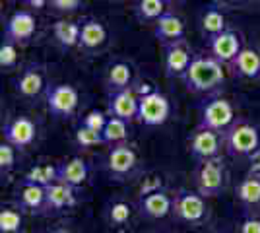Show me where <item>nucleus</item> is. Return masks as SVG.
<instances>
[{
    "instance_id": "obj_1",
    "label": "nucleus",
    "mask_w": 260,
    "mask_h": 233,
    "mask_svg": "<svg viewBox=\"0 0 260 233\" xmlns=\"http://www.w3.org/2000/svg\"><path fill=\"white\" fill-rule=\"evenodd\" d=\"M188 91L194 93H212L225 84V68L214 56L194 55L188 70L181 78Z\"/></svg>"
},
{
    "instance_id": "obj_2",
    "label": "nucleus",
    "mask_w": 260,
    "mask_h": 233,
    "mask_svg": "<svg viewBox=\"0 0 260 233\" xmlns=\"http://www.w3.org/2000/svg\"><path fill=\"white\" fill-rule=\"evenodd\" d=\"M223 146L233 157H254L260 152V128L250 122H233L223 132Z\"/></svg>"
},
{
    "instance_id": "obj_3",
    "label": "nucleus",
    "mask_w": 260,
    "mask_h": 233,
    "mask_svg": "<svg viewBox=\"0 0 260 233\" xmlns=\"http://www.w3.org/2000/svg\"><path fill=\"white\" fill-rule=\"evenodd\" d=\"M235 122V109L225 97H212L200 105V128H210L216 132H225Z\"/></svg>"
},
{
    "instance_id": "obj_4",
    "label": "nucleus",
    "mask_w": 260,
    "mask_h": 233,
    "mask_svg": "<svg viewBox=\"0 0 260 233\" xmlns=\"http://www.w3.org/2000/svg\"><path fill=\"white\" fill-rule=\"evenodd\" d=\"M225 189V165L223 159L217 155L212 159L202 161L198 171H196V190L204 196H217Z\"/></svg>"
},
{
    "instance_id": "obj_5",
    "label": "nucleus",
    "mask_w": 260,
    "mask_h": 233,
    "mask_svg": "<svg viewBox=\"0 0 260 233\" xmlns=\"http://www.w3.org/2000/svg\"><path fill=\"white\" fill-rule=\"evenodd\" d=\"M169 115H171V103L163 93L150 89V91H144L140 95L138 121L144 126H161L167 122Z\"/></svg>"
},
{
    "instance_id": "obj_6",
    "label": "nucleus",
    "mask_w": 260,
    "mask_h": 233,
    "mask_svg": "<svg viewBox=\"0 0 260 233\" xmlns=\"http://www.w3.org/2000/svg\"><path fill=\"white\" fill-rule=\"evenodd\" d=\"M173 214L186 223H202L208 216L206 198L198 190H179L173 198Z\"/></svg>"
},
{
    "instance_id": "obj_7",
    "label": "nucleus",
    "mask_w": 260,
    "mask_h": 233,
    "mask_svg": "<svg viewBox=\"0 0 260 233\" xmlns=\"http://www.w3.org/2000/svg\"><path fill=\"white\" fill-rule=\"evenodd\" d=\"M80 105V93L70 84H56L47 91V107L54 117H72Z\"/></svg>"
},
{
    "instance_id": "obj_8",
    "label": "nucleus",
    "mask_w": 260,
    "mask_h": 233,
    "mask_svg": "<svg viewBox=\"0 0 260 233\" xmlns=\"http://www.w3.org/2000/svg\"><path fill=\"white\" fill-rule=\"evenodd\" d=\"M136 167H138V155L134 152V148L126 142L113 146L105 159V169L109 171V175L117 179L130 177L136 171Z\"/></svg>"
},
{
    "instance_id": "obj_9",
    "label": "nucleus",
    "mask_w": 260,
    "mask_h": 233,
    "mask_svg": "<svg viewBox=\"0 0 260 233\" xmlns=\"http://www.w3.org/2000/svg\"><path fill=\"white\" fill-rule=\"evenodd\" d=\"M223 146V134L210 130V128H196L190 140H188V150L196 159L206 161L212 157H217Z\"/></svg>"
},
{
    "instance_id": "obj_10",
    "label": "nucleus",
    "mask_w": 260,
    "mask_h": 233,
    "mask_svg": "<svg viewBox=\"0 0 260 233\" xmlns=\"http://www.w3.org/2000/svg\"><path fill=\"white\" fill-rule=\"evenodd\" d=\"M138 109H140V97H136V93L130 88L109 93V117H117V119H122L126 122L138 121Z\"/></svg>"
},
{
    "instance_id": "obj_11",
    "label": "nucleus",
    "mask_w": 260,
    "mask_h": 233,
    "mask_svg": "<svg viewBox=\"0 0 260 233\" xmlns=\"http://www.w3.org/2000/svg\"><path fill=\"white\" fill-rule=\"evenodd\" d=\"M208 49H210V55L217 58L221 64H231L241 53L243 45H241L239 34H235L233 29H225L208 39Z\"/></svg>"
},
{
    "instance_id": "obj_12",
    "label": "nucleus",
    "mask_w": 260,
    "mask_h": 233,
    "mask_svg": "<svg viewBox=\"0 0 260 233\" xmlns=\"http://www.w3.org/2000/svg\"><path fill=\"white\" fill-rule=\"evenodd\" d=\"M35 27H37V22H35V16H33L31 12H16V14H12V18L6 22L4 39H10V41L18 45L27 43L35 35Z\"/></svg>"
},
{
    "instance_id": "obj_13",
    "label": "nucleus",
    "mask_w": 260,
    "mask_h": 233,
    "mask_svg": "<svg viewBox=\"0 0 260 233\" xmlns=\"http://www.w3.org/2000/svg\"><path fill=\"white\" fill-rule=\"evenodd\" d=\"M37 126L29 117H16L4 126V142L16 148H27L35 142Z\"/></svg>"
},
{
    "instance_id": "obj_14",
    "label": "nucleus",
    "mask_w": 260,
    "mask_h": 233,
    "mask_svg": "<svg viewBox=\"0 0 260 233\" xmlns=\"http://www.w3.org/2000/svg\"><path fill=\"white\" fill-rule=\"evenodd\" d=\"M192 58H194V55L186 49L184 41L165 45V60H163L165 74L169 78H183L184 72L190 66Z\"/></svg>"
},
{
    "instance_id": "obj_15",
    "label": "nucleus",
    "mask_w": 260,
    "mask_h": 233,
    "mask_svg": "<svg viewBox=\"0 0 260 233\" xmlns=\"http://www.w3.org/2000/svg\"><path fill=\"white\" fill-rule=\"evenodd\" d=\"M138 210L150 220H163L173 212V198L165 190H155L138 200Z\"/></svg>"
},
{
    "instance_id": "obj_16",
    "label": "nucleus",
    "mask_w": 260,
    "mask_h": 233,
    "mask_svg": "<svg viewBox=\"0 0 260 233\" xmlns=\"http://www.w3.org/2000/svg\"><path fill=\"white\" fill-rule=\"evenodd\" d=\"M153 34L157 37V41H161L163 45L179 43L184 39V23L179 16H175L171 12H165L155 22Z\"/></svg>"
},
{
    "instance_id": "obj_17",
    "label": "nucleus",
    "mask_w": 260,
    "mask_h": 233,
    "mask_svg": "<svg viewBox=\"0 0 260 233\" xmlns=\"http://www.w3.org/2000/svg\"><path fill=\"white\" fill-rule=\"evenodd\" d=\"M229 66H231L233 74L237 78L260 80V53L250 49V47H243L237 58Z\"/></svg>"
},
{
    "instance_id": "obj_18",
    "label": "nucleus",
    "mask_w": 260,
    "mask_h": 233,
    "mask_svg": "<svg viewBox=\"0 0 260 233\" xmlns=\"http://www.w3.org/2000/svg\"><path fill=\"white\" fill-rule=\"evenodd\" d=\"M43 89H45V76L43 72H41V68L35 66V64L25 68L22 74H20V78L16 80V91L22 97H27V99L41 95Z\"/></svg>"
},
{
    "instance_id": "obj_19",
    "label": "nucleus",
    "mask_w": 260,
    "mask_h": 233,
    "mask_svg": "<svg viewBox=\"0 0 260 233\" xmlns=\"http://www.w3.org/2000/svg\"><path fill=\"white\" fill-rule=\"evenodd\" d=\"M107 29L105 25L93 18H89L82 23V35H80V47L91 53V51H98L103 45L107 43Z\"/></svg>"
},
{
    "instance_id": "obj_20",
    "label": "nucleus",
    "mask_w": 260,
    "mask_h": 233,
    "mask_svg": "<svg viewBox=\"0 0 260 233\" xmlns=\"http://www.w3.org/2000/svg\"><path fill=\"white\" fill-rule=\"evenodd\" d=\"M45 189H47V208L49 210H64V208L76 206L74 187L66 185L62 181H56Z\"/></svg>"
},
{
    "instance_id": "obj_21",
    "label": "nucleus",
    "mask_w": 260,
    "mask_h": 233,
    "mask_svg": "<svg viewBox=\"0 0 260 233\" xmlns=\"http://www.w3.org/2000/svg\"><path fill=\"white\" fill-rule=\"evenodd\" d=\"M87 175H89V167L82 157H72V159L58 165V181H62L74 189L82 187L86 183Z\"/></svg>"
},
{
    "instance_id": "obj_22",
    "label": "nucleus",
    "mask_w": 260,
    "mask_h": 233,
    "mask_svg": "<svg viewBox=\"0 0 260 233\" xmlns=\"http://www.w3.org/2000/svg\"><path fill=\"white\" fill-rule=\"evenodd\" d=\"M80 35H82V25L80 23L66 22V20H58L56 23H53L54 41L60 45L62 49L80 47Z\"/></svg>"
},
{
    "instance_id": "obj_23",
    "label": "nucleus",
    "mask_w": 260,
    "mask_h": 233,
    "mask_svg": "<svg viewBox=\"0 0 260 233\" xmlns=\"http://www.w3.org/2000/svg\"><path fill=\"white\" fill-rule=\"evenodd\" d=\"M20 202L23 208L29 212H43L47 208V189L41 185H33V183H23L20 190Z\"/></svg>"
},
{
    "instance_id": "obj_24",
    "label": "nucleus",
    "mask_w": 260,
    "mask_h": 233,
    "mask_svg": "<svg viewBox=\"0 0 260 233\" xmlns=\"http://www.w3.org/2000/svg\"><path fill=\"white\" fill-rule=\"evenodd\" d=\"M132 84V66L128 62H113L107 70V88L109 91H120V89H128Z\"/></svg>"
},
{
    "instance_id": "obj_25",
    "label": "nucleus",
    "mask_w": 260,
    "mask_h": 233,
    "mask_svg": "<svg viewBox=\"0 0 260 233\" xmlns=\"http://www.w3.org/2000/svg\"><path fill=\"white\" fill-rule=\"evenodd\" d=\"M237 198L245 208L260 206V175H250L243 179L237 187Z\"/></svg>"
},
{
    "instance_id": "obj_26",
    "label": "nucleus",
    "mask_w": 260,
    "mask_h": 233,
    "mask_svg": "<svg viewBox=\"0 0 260 233\" xmlns=\"http://www.w3.org/2000/svg\"><path fill=\"white\" fill-rule=\"evenodd\" d=\"M56 181H58V165H51V163L31 167L23 177V183H33V185H41V187H49Z\"/></svg>"
},
{
    "instance_id": "obj_27",
    "label": "nucleus",
    "mask_w": 260,
    "mask_h": 233,
    "mask_svg": "<svg viewBox=\"0 0 260 233\" xmlns=\"http://www.w3.org/2000/svg\"><path fill=\"white\" fill-rule=\"evenodd\" d=\"M200 23H202V31H204V35H206L208 39L228 29L223 12L217 10L216 6H210V8L202 14V22Z\"/></svg>"
},
{
    "instance_id": "obj_28",
    "label": "nucleus",
    "mask_w": 260,
    "mask_h": 233,
    "mask_svg": "<svg viewBox=\"0 0 260 233\" xmlns=\"http://www.w3.org/2000/svg\"><path fill=\"white\" fill-rule=\"evenodd\" d=\"M103 138H105V144H122L126 142L128 138V122L117 119V117H109L107 124L103 128Z\"/></svg>"
},
{
    "instance_id": "obj_29",
    "label": "nucleus",
    "mask_w": 260,
    "mask_h": 233,
    "mask_svg": "<svg viewBox=\"0 0 260 233\" xmlns=\"http://www.w3.org/2000/svg\"><path fill=\"white\" fill-rule=\"evenodd\" d=\"M136 14L144 22H157L165 14V0H140Z\"/></svg>"
},
{
    "instance_id": "obj_30",
    "label": "nucleus",
    "mask_w": 260,
    "mask_h": 233,
    "mask_svg": "<svg viewBox=\"0 0 260 233\" xmlns=\"http://www.w3.org/2000/svg\"><path fill=\"white\" fill-rule=\"evenodd\" d=\"M23 225L22 212L14 208H4L0 212V233H18Z\"/></svg>"
},
{
    "instance_id": "obj_31",
    "label": "nucleus",
    "mask_w": 260,
    "mask_h": 233,
    "mask_svg": "<svg viewBox=\"0 0 260 233\" xmlns=\"http://www.w3.org/2000/svg\"><path fill=\"white\" fill-rule=\"evenodd\" d=\"M74 138H76V144L80 146V148H95V146L105 144L103 132H98V130H93V128H87L84 124H80L76 128Z\"/></svg>"
},
{
    "instance_id": "obj_32",
    "label": "nucleus",
    "mask_w": 260,
    "mask_h": 233,
    "mask_svg": "<svg viewBox=\"0 0 260 233\" xmlns=\"http://www.w3.org/2000/svg\"><path fill=\"white\" fill-rule=\"evenodd\" d=\"M18 62V43L4 39L0 45V68H14Z\"/></svg>"
},
{
    "instance_id": "obj_33",
    "label": "nucleus",
    "mask_w": 260,
    "mask_h": 233,
    "mask_svg": "<svg viewBox=\"0 0 260 233\" xmlns=\"http://www.w3.org/2000/svg\"><path fill=\"white\" fill-rule=\"evenodd\" d=\"M130 214H132V208H130L126 202H113L111 208H109V220L115 225H124V223L130 220Z\"/></svg>"
},
{
    "instance_id": "obj_34",
    "label": "nucleus",
    "mask_w": 260,
    "mask_h": 233,
    "mask_svg": "<svg viewBox=\"0 0 260 233\" xmlns=\"http://www.w3.org/2000/svg\"><path fill=\"white\" fill-rule=\"evenodd\" d=\"M14 167H16V146L2 142L0 144V171L10 173Z\"/></svg>"
},
{
    "instance_id": "obj_35",
    "label": "nucleus",
    "mask_w": 260,
    "mask_h": 233,
    "mask_svg": "<svg viewBox=\"0 0 260 233\" xmlns=\"http://www.w3.org/2000/svg\"><path fill=\"white\" fill-rule=\"evenodd\" d=\"M107 121H109V113H103V111H99V109H91V111L84 117L82 124L87 126V128L98 130V132H103V128H105Z\"/></svg>"
},
{
    "instance_id": "obj_36",
    "label": "nucleus",
    "mask_w": 260,
    "mask_h": 233,
    "mask_svg": "<svg viewBox=\"0 0 260 233\" xmlns=\"http://www.w3.org/2000/svg\"><path fill=\"white\" fill-rule=\"evenodd\" d=\"M161 187H163L161 177L153 175V177L144 179V183L140 185V190H138V194H140V196H146V194H150V192H155V190H161Z\"/></svg>"
},
{
    "instance_id": "obj_37",
    "label": "nucleus",
    "mask_w": 260,
    "mask_h": 233,
    "mask_svg": "<svg viewBox=\"0 0 260 233\" xmlns=\"http://www.w3.org/2000/svg\"><path fill=\"white\" fill-rule=\"evenodd\" d=\"M56 12H74L80 8L82 0H51L49 2Z\"/></svg>"
},
{
    "instance_id": "obj_38",
    "label": "nucleus",
    "mask_w": 260,
    "mask_h": 233,
    "mask_svg": "<svg viewBox=\"0 0 260 233\" xmlns=\"http://www.w3.org/2000/svg\"><path fill=\"white\" fill-rule=\"evenodd\" d=\"M237 233H260V218H245L239 225Z\"/></svg>"
},
{
    "instance_id": "obj_39",
    "label": "nucleus",
    "mask_w": 260,
    "mask_h": 233,
    "mask_svg": "<svg viewBox=\"0 0 260 233\" xmlns=\"http://www.w3.org/2000/svg\"><path fill=\"white\" fill-rule=\"evenodd\" d=\"M27 6H31V8H35V10H39V8H45L51 0H23Z\"/></svg>"
},
{
    "instance_id": "obj_40",
    "label": "nucleus",
    "mask_w": 260,
    "mask_h": 233,
    "mask_svg": "<svg viewBox=\"0 0 260 233\" xmlns=\"http://www.w3.org/2000/svg\"><path fill=\"white\" fill-rule=\"evenodd\" d=\"M51 233H70L68 229H54V231H51Z\"/></svg>"
},
{
    "instance_id": "obj_41",
    "label": "nucleus",
    "mask_w": 260,
    "mask_h": 233,
    "mask_svg": "<svg viewBox=\"0 0 260 233\" xmlns=\"http://www.w3.org/2000/svg\"><path fill=\"white\" fill-rule=\"evenodd\" d=\"M221 2H231V4H235V2H245V0H221Z\"/></svg>"
},
{
    "instance_id": "obj_42",
    "label": "nucleus",
    "mask_w": 260,
    "mask_h": 233,
    "mask_svg": "<svg viewBox=\"0 0 260 233\" xmlns=\"http://www.w3.org/2000/svg\"><path fill=\"white\" fill-rule=\"evenodd\" d=\"M165 2H171V0H165Z\"/></svg>"
}]
</instances>
